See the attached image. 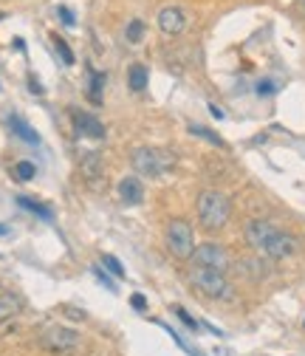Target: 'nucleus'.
<instances>
[{
    "label": "nucleus",
    "mask_w": 305,
    "mask_h": 356,
    "mask_svg": "<svg viewBox=\"0 0 305 356\" xmlns=\"http://www.w3.org/2000/svg\"><path fill=\"white\" fill-rule=\"evenodd\" d=\"M243 241H246L260 257H269V260H286V257H294V254L299 252V241H297L294 235L283 232L280 227H274L272 220H263V218L246 220Z\"/></svg>",
    "instance_id": "1"
},
{
    "label": "nucleus",
    "mask_w": 305,
    "mask_h": 356,
    "mask_svg": "<svg viewBox=\"0 0 305 356\" xmlns=\"http://www.w3.org/2000/svg\"><path fill=\"white\" fill-rule=\"evenodd\" d=\"M195 212H198V224L206 232H221L232 218V198L221 190H204L198 193Z\"/></svg>",
    "instance_id": "2"
},
{
    "label": "nucleus",
    "mask_w": 305,
    "mask_h": 356,
    "mask_svg": "<svg viewBox=\"0 0 305 356\" xmlns=\"http://www.w3.org/2000/svg\"><path fill=\"white\" fill-rule=\"evenodd\" d=\"M187 283L204 294L206 300H217V302H229L235 300V286L226 277V272H217V269H206V266H190L187 272Z\"/></svg>",
    "instance_id": "3"
},
{
    "label": "nucleus",
    "mask_w": 305,
    "mask_h": 356,
    "mask_svg": "<svg viewBox=\"0 0 305 356\" xmlns=\"http://www.w3.org/2000/svg\"><path fill=\"white\" fill-rule=\"evenodd\" d=\"M130 164L145 178H161L176 167V156L164 147H133L130 150Z\"/></svg>",
    "instance_id": "4"
},
{
    "label": "nucleus",
    "mask_w": 305,
    "mask_h": 356,
    "mask_svg": "<svg viewBox=\"0 0 305 356\" xmlns=\"http://www.w3.org/2000/svg\"><path fill=\"white\" fill-rule=\"evenodd\" d=\"M164 246L170 252V257L176 260H190L192 252H195V235H192V227L187 224L184 218H176L170 220L167 229H164Z\"/></svg>",
    "instance_id": "5"
},
{
    "label": "nucleus",
    "mask_w": 305,
    "mask_h": 356,
    "mask_svg": "<svg viewBox=\"0 0 305 356\" xmlns=\"http://www.w3.org/2000/svg\"><path fill=\"white\" fill-rule=\"evenodd\" d=\"M195 266H206V269H217V272H229L232 266H235V260H232V254L226 252V246H221V243H201V246H195V252H192V257H190Z\"/></svg>",
    "instance_id": "6"
},
{
    "label": "nucleus",
    "mask_w": 305,
    "mask_h": 356,
    "mask_svg": "<svg viewBox=\"0 0 305 356\" xmlns=\"http://www.w3.org/2000/svg\"><path fill=\"white\" fill-rule=\"evenodd\" d=\"M79 331L74 328H63V325H51L40 334V345L46 348V350H71L79 345Z\"/></svg>",
    "instance_id": "7"
},
{
    "label": "nucleus",
    "mask_w": 305,
    "mask_h": 356,
    "mask_svg": "<svg viewBox=\"0 0 305 356\" xmlns=\"http://www.w3.org/2000/svg\"><path fill=\"white\" fill-rule=\"evenodd\" d=\"M156 26H158L161 34L176 37V34H181V31L187 29V15H184V9H179V6H164V9L158 12V17H156Z\"/></svg>",
    "instance_id": "8"
},
{
    "label": "nucleus",
    "mask_w": 305,
    "mask_h": 356,
    "mask_svg": "<svg viewBox=\"0 0 305 356\" xmlns=\"http://www.w3.org/2000/svg\"><path fill=\"white\" fill-rule=\"evenodd\" d=\"M71 119H74V130L76 136H88V139H105V127L97 116L85 113L79 108H71Z\"/></svg>",
    "instance_id": "9"
},
{
    "label": "nucleus",
    "mask_w": 305,
    "mask_h": 356,
    "mask_svg": "<svg viewBox=\"0 0 305 356\" xmlns=\"http://www.w3.org/2000/svg\"><path fill=\"white\" fill-rule=\"evenodd\" d=\"M119 198H122V204H130V207L145 201V187L136 175H124L119 181Z\"/></svg>",
    "instance_id": "10"
},
{
    "label": "nucleus",
    "mask_w": 305,
    "mask_h": 356,
    "mask_svg": "<svg viewBox=\"0 0 305 356\" xmlns=\"http://www.w3.org/2000/svg\"><path fill=\"white\" fill-rule=\"evenodd\" d=\"M235 269L246 277V280H266L269 277V266L257 257H243V260H235Z\"/></svg>",
    "instance_id": "11"
},
{
    "label": "nucleus",
    "mask_w": 305,
    "mask_h": 356,
    "mask_svg": "<svg viewBox=\"0 0 305 356\" xmlns=\"http://www.w3.org/2000/svg\"><path fill=\"white\" fill-rule=\"evenodd\" d=\"M79 172H82V178L85 181H99L102 178V156L97 153V150H91V153H85L82 159H79Z\"/></svg>",
    "instance_id": "12"
},
{
    "label": "nucleus",
    "mask_w": 305,
    "mask_h": 356,
    "mask_svg": "<svg viewBox=\"0 0 305 356\" xmlns=\"http://www.w3.org/2000/svg\"><path fill=\"white\" fill-rule=\"evenodd\" d=\"M147 82H150V71H147V65H142V63H133L127 68V88L133 94H145L147 91Z\"/></svg>",
    "instance_id": "13"
},
{
    "label": "nucleus",
    "mask_w": 305,
    "mask_h": 356,
    "mask_svg": "<svg viewBox=\"0 0 305 356\" xmlns=\"http://www.w3.org/2000/svg\"><path fill=\"white\" fill-rule=\"evenodd\" d=\"M6 124L12 127V133H17V136L23 139V142H28V145H37L40 142V136H37V130L20 116V113H9L6 116Z\"/></svg>",
    "instance_id": "14"
},
{
    "label": "nucleus",
    "mask_w": 305,
    "mask_h": 356,
    "mask_svg": "<svg viewBox=\"0 0 305 356\" xmlns=\"http://www.w3.org/2000/svg\"><path fill=\"white\" fill-rule=\"evenodd\" d=\"M20 311V297L17 294H0V323L12 320Z\"/></svg>",
    "instance_id": "15"
},
{
    "label": "nucleus",
    "mask_w": 305,
    "mask_h": 356,
    "mask_svg": "<svg viewBox=\"0 0 305 356\" xmlns=\"http://www.w3.org/2000/svg\"><path fill=\"white\" fill-rule=\"evenodd\" d=\"M142 37H145V23L142 20H130L127 29H124V40L133 46V42H142Z\"/></svg>",
    "instance_id": "16"
},
{
    "label": "nucleus",
    "mask_w": 305,
    "mask_h": 356,
    "mask_svg": "<svg viewBox=\"0 0 305 356\" xmlns=\"http://www.w3.org/2000/svg\"><path fill=\"white\" fill-rule=\"evenodd\" d=\"M91 74V99L99 105L102 102V88H105V74H99V71H88Z\"/></svg>",
    "instance_id": "17"
},
{
    "label": "nucleus",
    "mask_w": 305,
    "mask_h": 356,
    "mask_svg": "<svg viewBox=\"0 0 305 356\" xmlns=\"http://www.w3.org/2000/svg\"><path fill=\"white\" fill-rule=\"evenodd\" d=\"M17 204L23 207V209H28V212H34V215H40V218H51V209L49 207H42V204H37V201H31V198H17Z\"/></svg>",
    "instance_id": "18"
},
{
    "label": "nucleus",
    "mask_w": 305,
    "mask_h": 356,
    "mask_svg": "<svg viewBox=\"0 0 305 356\" xmlns=\"http://www.w3.org/2000/svg\"><path fill=\"white\" fill-rule=\"evenodd\" d=\"M34 172H37V167L31 161H17L15 164V178H17V181H31Z\"/></svg>",
    "instance_id": "19"
},
{
    "label": "nucleus",
    "mask_w": 305,
    "mask_h": 356,
    "mask_svg": "<svg viewBox=\"0 0 305 356\" xmlns=\"http://www.w3.org/2000/svg\"><path fill=\"white\" fill-rule=\"evenodd\" d=\"M51 40H54V46H57V51H60V57L65 60V65H74V51L68 49V42H65L63 37H57V34H54Z\"/></svg>",
    "instance_id": "20"
},
{
    "label": "nucleus",
    "mask_w": 305,
    "mask_h": 356,
    "mask_svg": "<svg viewBox=\"0 0 305 356\" xmlns=\"http://www.w3.org/2000/svg\"><path fill=\"white\" fill-rule=\"evenodd\" d=\"M102 263H105L108 269H110V275H113V277H119V280L124 277V269H122V263H119V260H116L113 254H102Z\"/></svg>",
    "instance_id": "21"
},
{
    "label": "nucleus",
    "mask_w": 305,
    "mask_h": 356,
    "mask_svg": "<svg viewBox=\"0 0 305 356\" xmlns=\"http://www.w3.org/2000/svg\"><path fill=\"white\" fill-rule=\"evenodd\" d=\"M190 130H192V133H198V136H204L206 142H212V145H217V147H224V142H221V139H217V136H215V133H212V130H206V127H195V124H192Z\"/></svg>",
    "instance_id": "22"
},
{
    "label": "nucleus",
    "mask_w": 305,
    "mask_h": 356,
    "mask_svg": "<svg viewBox=\"0 0 305 356\" xmlns=\"http://www.w3.org/2000/svg\"><path fill=\"white\" fill-rule=\"evenodd\" d=\"M176 314H179V320H181V323H184V325H190V328H192V331H198V323H195V320H192V317H190V314H187V311H184V308H181V305H176Z\"/></svg>",
    "instance_id": "23"
},
{
    "label": "nucleus",
    "mask_w": 305,
    "mask_h": 356,
    "mask_svg": "<svg viewBox=\"0 0 305 356\" xmlns=\"http://www.w3.org/2000/svg\"><path fill=\"white\" fill-rule=\"evenodd\" d=\"M57 15H60V20H63V26H76V20H74V15H71V9H65V6H60L57 9Z\"/></svg>",
    "instance_id": "24"
},
{
    "label": "nucleus",
    "mask_w": 305,
    "mask_h": 356,
    "mask_svg": "<svg viewBox=\"0 0 305 356\" xmlns=\"http://www.w3.org/2000/svg\"><path fill=\"white\" fill-rule=\"evenodd\" d=\"M94 275H97V277H99V280H102V283H105V286H108V289H110V291L116 294V286L110 283V277H108V275H105V272L99 269V266H94Z\"/></svg>",
    "instance_id": "25"
},
{
    "label": "nucleus",
    "mask_w": 305,
    "mask_h": 356,
    "mask_svg": "<svg viewBox=\"0 0 305 356\" xmlns=\"http://www.w3.org/2000/svg\"><path fill=\"white\" fill-rule=\"evenodd\" d=\"M257 94H260V97L272 94V82H260V85H257Z\"/></svg>",
    "instance_id": "26"
},
{
    "label": "nucleus",
    "mask_w": 305,
    "mask_h": 356,
    "mask_svg": "<svg viewBox=\"0 0 305 356\" xmlns=\"http://www.w3.org/2000/svg\"><path fill=\"white\" fill-rule=\"evenodd\" d=\"M28 88H31V94H42V85L34 76H28Z\"/></svg>",
    "instance_id": "27"
},
{
    "label": "nucleus",
    "mask_w": 305,
    "mask_h": 356,
    "mask_svg": "<svg viewBox=\"0 0 305 356\" xmlns=\"http://www.w3.org/2000/svg\"><path fill=\"white\" fill-rule=\"evenodd\" d=\"M294 12H297V15H299V17L305 20V0H297V6H294Z\"/></svg>",
    "instance_id": "28"
},
{
    "label": "nucleus",
    "mask_w": 305,
    "mask_h": 356,
    "mask_svg": "<svg viewBox=\"0 0 305 356\" xmlns=\"http://www.w3.org/2000/svg\"><path fill=\"white\" fill-rule=\"evenodd\" d=\"M133 305H136V308L142 311V308H145L147 302H145V297H142V294H133Z\"/></svg>",
    "instance_id": "29"
},
{
    "label": "nucleus",
    "mask_w": 305,
    "mask_h": 356,
    "mask_svg": "<svg viewBox=\"0 0 305 356\" xmlns=\"http://www.w3.org/2000/svg\"><path fill=\"white\" fill-rule=\"evenodd\" d=\"M209 111H212V116H215V119H224V111L217 108V105H209Z\"/></svg>",
    "instance_id": "30"
},
{
    "label": "nucleus",
    "mask_w": 305,
    "mask_h": 356,
    "mask_svg": "<svg viewBox=\"0 0 305 356\" xmlns=\"http://www.w3.org/2000/svg\"><path fill=\"white\" fill-rule=\"evenodd\" d=\"M0 235H9V229H6L3 224H0Z\"/></svg>",
    "instance_id": "31"
}]
</instances>
